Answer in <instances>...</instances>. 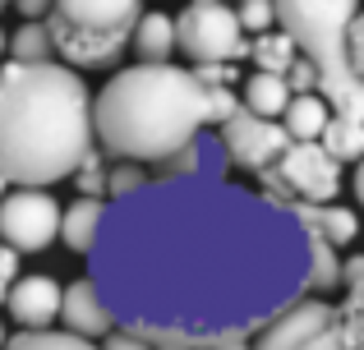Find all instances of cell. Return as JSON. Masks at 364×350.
<instances>
[{
	"instance_id": "44dd1931",
	"label": "cell",
	"mask_w": 364,
	"mask_h": 350,
	"mask_svg": "<svg viewBox=\"0 0 364 350\" xmlns=\"http://www.w3.org/2000/svg\"><path fill=\"white\" fill-rule=\"evenodd\" d=\"M5 350H97L92 341L74 332H51V327H23L18 337H9Z\"/></svg>"
},
{
	"instance_id": "4316f807",
	"label": "cell",
	"mask_w": 364,
	"mask_h": 350,
	"mask_svg": "<svg viewBox=\"0 0 364 350\" xmlns=\"http://www.w3.org/2000/svg\"><path fill=\"white\" fill-rule=\"evenodd\" d=\"M102 350H152L148 341H143L139 332H129V327H120V332H107V346Z\"/></svg>"
},
{
	"instance_id": "4fadbf2b",
	"label": "cell",
	"mask_w": 364,
	"mask_h": 350,
	"mask_svg": "<svg viewBox=\"0 0 364 350\" xmlns=\"http://www.w3.org/2000/svg\"><path fill=\"white\" fill-rule=\"evenodd\" d=\"M291 207L304 222V231L328 240L332 249H337V244H350L360 235V217L350 212V207H337V203H291Z\"/></svg>"
},
{
	"instance_id": "f1b7e54d",
	"label": "cell",
	"mask_w": 364,
	"mask_h": 350,
	"mask_svg": "<svg viewBox=\"0 0 364 350\" xmlns=\"http://www.w3.org/2000/svg\"><path fill=\"white\" fill-rule=\"evenodd\" d=\"M350 185H355V198L364 203V157H360V166H355V180H350Z\"/></svg>"
},
{
	"instance_id": "cb8c5ba5",
	"label": "cell",
	"mask_w": 364,
	"mask_h": 350,
	"mask_svg": "<svg viewBox=\"0 0 364 350\" xmlns=\"http://www.w3.org/2000/svg\"><path fill=\"white\" fill-rule=\"evenodd\" d=\"M74 180H79V189H83V194H92V198H102V194H107V166H102L97 162V153H88V157H83V162H79V171H74Z\"/></svg>"
},
{
	"instance_id": "9a60e30c",
	"label": "cell",
	"mask_w": 364,
	"mask_h": 350,
	"mask_svg": "<svg viewBox=\"0 0 364 350\" xmlns=\"http://www.w3.org/2000/svg\"><path fill=\"white\" fill-rule=\"evenodd\" d=\"M134 51H139V60L148 65H161L171 60V51H176V18L161 14V9H152V14H139V23H134Z\"/></svg>"
},
{
	"instance_id": "8fae6325",
	"label": "cell",
	"mask_w": 364,
	"mask_h": 350,
	"mask_svg": "<svg viewBox=\"0 0 364 350\" xmlns=\"http://www.w3.org/2000/svg\"><path fill=\"white\" fill-rule=\"evenodd\" d=\"M60 281L46 277V272H33V277H14L5 295V309L18 327H51L60 318Z\"/></svg>"
},
{
	"instance_id": "f546056e",
	"label": "cell",
	"mask_w": 364,
	"mask_h": 350,
	"mask_svg": "<svg viewBox=\"0 0 364 350\" xmlns=\"http://www.w3.org/2000/svg\"><path fill=\"white\" fill-rule=\"evenodd\" d=\"M208 350H249V341H217V346H208Z\"/></svg>"
},
{
	"instance_id": "7a4b0ae2",
	"label": "cell",
	"mask_w": 364,
	"mask_h": 350,
	"mask_svg": "<svg viewBox=\"0 0 364 350\" xmlns=\"http://www.w3.org/2000/svg\"><path fill=\"white\" fill-rule=\"evenodd\" d=\"M92 153V92L55 60L0 65V175L46 189Z\"/></svg>"
},
{
	"instance_id": "7c38bea8",
	"label": "cell",
	"mask_w": 364,
	"mask_h": 350,
	"mask_svg": "<svg viewBox=\"0 0 364 350\" xmlns=\"http://www.w3.org/2000/svg\"><path fill=\"white\" fill-rule=\"evenodd\" d=\"M60 318H65V332L83 337V341H92V337H107L111 327H116V318H111L102 290L92 286V277L70 281V290L60 295Z\"/></svg>"
},
{
	"instance_id": "ffe728a7",
	"label": "cell",
	"mask_w": 364,
	"mask_h": 350,
	"mask_svg": "<svg viewBox=\"0 0 364 350\" xmlns=\"http://www.w3.org/2000/svg\"><path fill=\"white\" fill-rule=\"evenodd\" d=\"M245 55H254V65H263V70H272V74H286L291 70V60L295 55H300V46L291 42V33H272V28H267V33H258L254 37V46H249Z\"/></svg>"
},
{
	"instance_id": "e0dca14e",
	"label": "cell",
	"mask_w": 364,
	"mask_h": 350,
	"mask_svg": "<svg viewBox=\"0 0 364 350\" xmlns=\"http://www.w3.org/2000/svg\"><path fill=\"white\" fill-rule=\"evenodd\" d=\"M286 102H291V83H286V74H272V70L249 74V83H245V111L277 120L286 111Z\"/></svg>"
},
{
	"instance_id": "6da1fadb",
	"label": "cell",
	"mask_w": 364,
	"mask_h": 350,
	"mask_svg": "<svg viewBox=\"0 0 364 350\" xmlns=\"http://www.w3.org/2000/svg\"><path fill=\"white\" fill-rule=\"evenodd\" d=\"M88 277L152 350L254 341L314 290V235L267 189L180 171L107 198Z\"/></svg>"
},
{
	"instance_id": "30bf717a",
	"label": "cell",
	"mask_w": 364,
	"mask_h": 350,
	"mask_svg": "<svg viewBox=\"0 0 364 350\" xmlns=\"http://www.w3.org/2000/svg\"><path fill=\"white\" fill-rule=\"evenodd\" d=\"M286 143H291V134L272 116H254V111L240 106L231 120H222V153L226 162L245 166V171H267Z\"/></svg>"
},
{
	"instance_id": "d6a6232c",
	"label": "cell",
	"mask_w": 364,
	"mask_h": 350,
	"mask_svg": "<svg viewBox=\"0 0 364 350\" xmlns=\"http://www.w3.org/2000/svg\"><path fill=\"white\" fill-rule=\"evenodd\" d=\"M0 189H5V175H0Z\"/></svg>"
},
{
	"instance_id": "836d02e7",
	"label": "cell",
	"mask_w": 364,
	"mask_h": 350,
	"mask_svg": "<svg viewBox=\"0 0 364 350\" xmlns=\"http://www.w3.org/2000/svg\"><path fill=\"white\" fill-rule=\"evenodd\" d=\"M5 5H9V0H0V9H5Z\"/></svg>"
},
{
	"instance_id": "1f68e13d",
	"label": "cell",
	"mask_w": 364,
	"mask_h": 350,
	"mask_svg": "<svg viewBox=\"0 0 364 350\" xmlns=\"http://www.w3.org/2000/svg\"><path fill=\"white\" fill-rule=\"evenodd\" d=\"M0 350H5V327H0Z\"/></svg>"
},
{
	"instance_id": "4dcf8cb0",
	"label": "cell",
	"mask_w": 364,
	"mask_h": 350,
	"mask_svg": "<svg viewBox=\"0 0 364 350\" xmlns=\"http://www.w3.org/2000/svg\"><path fill=\"white\" fill-rule=\"evenodd\" d=\"M9 51V37H5V28H0V55H5Z\"/></svg>"
},
{
	"instance_id": "2e32d148",
	"label": "cell",
	"mask_w": 364,
	"mask_h": 350,
	"mask_svg": "<svg viewBox=\"0 0 364 350\" xmlns=\"http://www.w3.org/2000/svg\"><path fill=\"white\" fill-rule=\"evenodd\" d=\"M277 120L286 125L291 138H318L323 125H328V102L318 92H291V102H286V111Z\"/></svg>"
},
{
	"instance_id": "3957f363",
	"label": "cell",
	"mask_w": 364,
	"mask_h": 350,
	"mask_svg": "<svg viewBox=\"0 0 364 350\" xmlns=\"http://www.w3.org/2000/svg\"><path fill=\"white\" fill-rule=\"evenodd\" d=\"M208 125V83L180 65H129L92 97V138L120 162H171Z\"/></svg>"
},
{
	"instance_id": "d4e9b609",
	"label": "cell",
	"mask_w": 364,
	"mask_h": 350,
	"mask_svg": "<svg viewBox=\"0 0 364 350\" xmlns=\"http://www.w3.org/2000/svg\"><path fill=\"white\" fill-rule=\"evenodd\" d=\"M14 277H18V253L9 249L5 240H0V305H5V295H9V286H14Z\"/></svg>"
},
{
	"instance_id": "5b68a950",
	"label": "cell",
	"mask_w": 364,
	"mask_h": 350,
	"mask_svg": "<svg viewBox=\"0 0 364 350\" xmlns=\"http://www.w3.org/2000/svg\"><path fill=\"white\" fill-rule=\"evenodd\" d=\"M139 23V0H51L55 55L70 65H111L129 46Z\"/></svg>"
},
{
	"instance_id": "d6986e66",
	"label": "cell",
	"mask_w": 364,
	"mask_h": 350,
	"mask_svg": "<svg viewBox=\"0 0 364 350\" xmlns=\"http://www.w3.org/2000/svg\"><path fill=\"white\" fill-rule=\"evenodd\" d=\"M341 281H346V305H341V323H346L355 350H364V258H350L341 268Z\"/></svg>"
},
{
	"instance_id": "8992f818",
	"label": "cell",
	"mask_w": 364,
	"mask_h": 350,
	"mask_svg": "<svg viewBox=\"0 0 364 350\" xmlns=\"http://www.w3.org/2000/svg\"><path fill=\"white\" fill-rule=\"evenodd\" d=\"M267 194L286 203H332L341 189V162L318 138H291L263 175Z\"/></svg>"
},
{
	"instance_id": "277c9868",
	"label": "cell",
	"mask_w": 364,
	"mask_h": 350,
	"mask_svg": "<svg viewBox=\"0 0 364 350\" xmlns=\"http://www.w3.org/2000/svg\"><path fill=\"white\" fill-rule=\"evenodd\" d=\"M272 5L277 28H286L300 55L314 65L332 116L364 120V79L350 65V18L360 0H272Z\"/></svg>"
},
{
	"instance_id": "484cf974",
	"label": "cell",
	"mask_w": 364,
	"mask_h": 350,
	"mask_svg": "<svg viewBox=\"0 0 364 350\" xmlns=\"http://www.w3.org/2000/svg\"><path fill=\"white\" fill-rule=\"evenodd\" d=\"M350 65L364 79V9H355V18H350Z\"/></svg>"
},
{
	"instance_id": "603a6c76",
	"label": "cell",
	"mask_w": 364,
	"mask_h": 350,
	"mask_svg": "<svg viewBox=\"0 0 364 350\" xmlns=\"http://www.w3.org/2000/svg\"><path fill=\"white\" fill-rule=\"evenodd\" d=\"M235 18H240V28L267 33V28H277V5H272V0H240Z\"/></svg>"
},
{
	"instance_id": "ac0fdd59",
	"label": "cell",
	"mask_w": 364,
	"mask_h": 350,
	"mask_svg": "<svg viewBox=\"0 0 364 350\" xmlns=\"http://www.w3.org/2000/svg\"><path fill=\"white\" fill-rule=\"evenodd\" d=\"M318 143L328 148L337 162H360L364 157V120H350V116H328Z\"/></svg>"
},
{
	"instance_id": "83f0119b",
	"label": "cell",
	"mask_w": 364,
	"mask_h": 350,
	"mask_svg": "<svg viewBox=\"0 0 364 350\" xmlns=\"http://www.w3.org/2000/svg\"><path fill=\"white\" fill-rule=\"evenodd\" d=\"M9 5H14L23 18H46L51 14V0H9Z\"/></svg>"
},
{
	"instance_id": "9c48e42d",
	"label": "cell",
	"mask_w": 364,
	"mask_h": 350,
	"mask_svg": "<svg viewBox=\"0 0 364 350\" xmlns=\"http://www.w3.org/2000/svg\"><path fill=\"white\" fill-rule=\"evenodd\" d=\"M0 240L14 253H42L60 240V203L46 189L18 185L0 198Z\"/></svg>"
},
{
	"instance_id": "52a82bcc",
	"label": "cell",
	"mask_w": 364,
	"mask_h": 350,
	"mask_svg": "<svg viewBox=\"0 0 364 350\" xmlns=\"http://www.w3.org/2000/svg\"><path fill=\"white\" fill-rule=\"evenodd\" d=\"M249 350H355V341L337 305L304 295L291 309H282L267 327H258Z\"/></svg>"
},
{
	"instance_id": "7402d4cb",
	"label": "cell",
	"mask_w": 364,
	"mask_h": 350,
	"mask_svg": "<svg viewBox=\"0 0 364 350\" xmlns=\"http://www.w3.org/2000/svg\"><path fill=\"white\" fill-rule=\"evenodd\" d=\"M9 51H14V60H51V55H55V42H51L46 18H28V23L9 37Z\"/></svg>"
},
{
	"instance_id": "ba28073f",
	"label": "cell",
	"mask_w": 364,
	"mask_h": 350,
	"mask_svg": "<svg viewBox=\"0 0 364 350\" xmlns=\"http://www.w3.org/2000/svg\"><path fill=\"white\" fill-rule=\"evenodd\" d=\"M176 46L194 65H226L249 51L245 28L226 0H189L176 18Z\"/></svg>"
},
{
	"instance_id": "5bb4252c",
	"label": "cell",
	"mask_w": 364,
	"mask_h": 350,
	"mask_svg": "<svg viewBox=\"0 0 364 350\" xmlns=\"http://www.w3.org/2000/svg\"><path fill=\"white\" fill-rule=\"evenodd\" d=\"M102 212H107V198H92V194H83L79 203L60 207V240L74 253H88L97 231H102Z\"/></svg>"
}]
</instances>
